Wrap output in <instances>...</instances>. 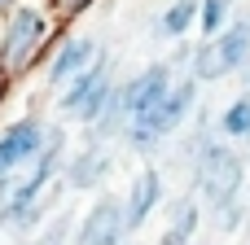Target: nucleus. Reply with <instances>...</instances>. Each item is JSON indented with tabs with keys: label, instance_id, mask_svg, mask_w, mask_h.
<instances>
[{
	"label": "nucleus",
	"instance_id": "12",
	"mask_svg": "<svg viewBox=\"0 0 250 245\" xmlns=\"http://www.w3.org/2000/svg\"><path fill=\"white\" fill-rule=\"evenodd\" d=\"M198 31V0H167L154 18V39L163 44H180Z\"/></svg>",
	"mask_w": 250,
	"mask_h": 245
},
{
	"label": "nucleus",
	"instance_id": "20",
	"mask_svg": "<svg viewBox=\"0 0 250 245\" xmlns=\"http://www.w3.org/2000/svg\"><path fill=\"white\" fill-rule=\"evenodd\" d=\"M233 79H237V83H242V92H250V57H246V66H242V70H237V75H233Z\"/></svg>",
	"mask_w": 250,
	"mask_h": 245
},
{
	"label": "nucleus",
	"instance_id": "13",
	"mask_svg": "<svg viewBox=\"0 0 250 245\" xmlns=\"http://www.w3.org/2000/svg\"><path fill=\"white\" fill-rule=\"evenodd\" d=\"M215 53H220V61H224V70H229V79L246 66V57H250V13H237L215 39Z\"/></svg>",
	"mask_w": 250,
	"mask_h": 245
},
{
	"label": "nucleus",
	"instance_id": "25",
	"mask_svg": "<svg viewBox=\"0 0 250 245\" xmlns=\"http://www.w3.org/2000/svg\"><path fill=\"white\" fill-rule=\"evenodd\" d=\"M193 245H207V241H193Z\"/></svg>",
	"mask_w": 250,
	"mask_h": 245
},
{
	"label": "nucleus",
	"instance_id": "22",
	"mask_svg": "<svg viewBox=\"0 0 250 245\" xmlns=\"http://www.w3.org/2000/svg\"><path fill=\"white\" fill-rule=\"evenodd\" d=\"M9 88H13V83H9V79L0 75V101H4V92H9Z\"/></svg>",
	"mask_w": 250,
	"mask_h": 245
},
{
	"label": "nucleus",
	"instance_id": "8",
	"mask_svg": "<svg viewBox=\"0 0 250 245\" xmlns=\"http://www.w3.org/2000/svg\"><path fill=\"white\" fill-rule=\"evenodd\" d=\"M44 127H48L44 110H26V114H18L0 127V175L26 171L35 162V153L44 145Z\"/></svg>",
	"mask_w": 250,
	"mask_h": 245
},
{
	"label": "nucleus",
	"instance_id": "18",
	"mask_svg": "<svg viewBox=\"0 0 250 245\" xmlns=\"http://www.w3.org/2000/svg\"><path fill=\"white\" fill-rule=\"evenodd\" d=\"M70 232H75V215L70 210H53L44 219V228L26 237V245H70Z\"/></svg>",
	"mask_w": 250,
	"mask_h": 245
},
{
	"label": "nucleus",
	"instance_id": "4",
	"mask_svg": "<svg viewBox=\"0 0 250 245\" xmlns=\"http://www.w3.org/2000/svg\"><path fill=\"white\" fill-rule=\"evenodd\" d=\"M114 171H119V145H101V140L79 136V145H70V153H66L62 184H66V193H88L92 197V193L110 188Z\"/></svg>",
	"mask_w": 250,
	"mask_h": 245
},
{
	"label": "nucleus",
	"instance_id": "11",
	"mask_svg": "<svg viewBox=\"0 0 250 245\" xmlns=\"http://www.w3.org/2000/svg\"><path fill=\"white\" fill-rule=\"evenodd\" d=\"M158 215H163V232H158L154 245H193L198 232L207 228V206H202L189 188L167 193V202H163Z\"/></svg>",
	"mask_w": 250,
	"mask_h": 245
},
{
	"label": "nucleus",
	"instance_id": "26",
	"mask_svg": "<svg viewBox=\"0 0 250 245\" xmlns=\"http://www.w3.org/2000/svg\"><path fill=\"white\" fill-rule=\"evenodd\" d=\"M246 202H250V193H246Z\"/></svg>",
	"mask_w": 250,
	"mask_h": 245
},
{
	"label": "nucleus",
	"instance_id": "2",
	"mask_svg": "<svg viewBox=\"0 0 250 245\" xmlns=\"http://www.w3.org/2000/svg\"><path fill=\"white\" fill-rule=\"evenodd\" d=\"M185 188L207 210H220L229 202H242L250 193V158L242 153V145H229V140L211 136L202 145V153L193 158V167L185 175Z\"/></svg>",
	"mask_w": 250,
	"mask_h": 245
},
{
	"label": "nucleus",
	"instance_id": "10",
	"mask_svg": "<svg viewBox=\"0 0 250 245\" xmlns=\"http://www.w3.org/2000/svg\"><path fill=\"white\" fill-rule=\"evenodd\" d=\"M171 83H176V70L167 66V57L145 61L136 75H123V79H119V96H123L127 123H132V118H141V114H149V110L171 92Z\"/></svg>",
	"mask_w": 250,
	"mask_h": 245
},
{
	"label": "nucleus",
	"instance_id": "17",
	"mask_svg": "<svg viewBox=\"0 0 250 245\" xmlns=\"http://www.w3.org/2000/svg\"><path fill=\"white\" fill-rule=\"evenodd\" d=\"M237 13V0H198V39H215Z\"/></svg>",
	"mask_w": 250,
	"mask_h": 245
},
{
	"label": "nucleus",
	"instance_id": "27",
	"mask_svg": "<svg viewBox=\"0 0 250 245\" xmlns=\"http://www.w3.org/2000/svg\"><path fill=\"white\" fill-rule=\"evenodd\" d=\"M246 245H250V241H246Z\"/></svg>",
	"mask_w": 250,
	"mask_h": 245
},
{
	"label": "nucleus",
	"instance_id": "19",
	"mask_svg": "<svg viewBox=\"0 0 250 245\" xmlns=\"http://www.w3.org/2000/svg\"><path fill=\"white\" fill-rule=\"evenodd\" d=\"M92 4H97V0H44V9H48L62 26H66V22H75L79 13H88Z\"/></svg>",
	"mask_w": 250,
	"mask_h": 245
},
{
	"label": "nucleus",
	"instance_id": "3",
	"mask_svg": "<svg viewBox=\"0 0 250 245\" xmlns=\"http://www.w3.org/2000/svg\"><path fill=\"white\" fill-rule=\"evenodd\" d=\"M114 83H119V57H114V48H101L88 70H79L62 92H53L57 123H66V127H88V123L105 110Z\"/></svg>",
	"mask_w": 250,
	"mask_h": 245
},
{
	"label": "nucleus",
	"instance_id": "1",
	"mask_svg": "<svg viewBox=\"0 0 250 245\" xmlns=\"http://www.w3.org/2000/svg\"><path fill=\"white\" fill-rule=\"evenodd\" d=\"M62 39V22L44 9V4H13L4 18H0V75L9 83L26 79L48 53L53 44Z\"/></svg>",
	"mask_w": 250,
	"mask_h": 245
},
{
	"label": "nucleus",
	"instance_id": "23",
	"mask_svg": "<svg viewBox=\"0 0 250 245\" xmlns=\"http://www.w3.org/2000/svg\"><path fill=\"white\" fill-rule=\"evenodd\" d=\"M123 245H149V241H141V237H127V241H123Z\"/></svg>",
	"mask_w": 250,
	"mask_h": 245
},
{
	"label": "nucleus",
	"instance_id": "14",
	"mask_svg": "<svg viewBox=\"0 0 250 245\" xmlns=\"http://www.w3.org/2000/svg\"><path fill=\"white\" fill-rule=\"evenodd\" d=\"M215 136L229 145H250V92H237L215 110Z\"/></svg>",
	"mask_w": 250,
	"mask_h": 245
},
{
	"label": "nucleus",
	"instance_id": "6",
	"mask_svg": "<svg viewBox=\"0 0 250 245\" xmlns=\"http://www.w3.org/2000/svg\"><path fill=\"white\" fill-rule=\"evenodd\" d=\"M198 105H202V88H198V79H189V75H176V83H171V92L149 110V114H141V118H132V123H141L145 132H154L163 145L171 140V136H180L189 123H193V114H198Z\"/></svg>",
	"mask_w": 250,
	"mask_h": 245
},
{
	"label": "nucleus",
	"instance_id": "15",
	"mask_svg": "<svg viewBox=\"0 0 250 245\" xmlns=\"http://www.w3.org/2000/svg\"><path fill=\"white\" fill-rule=\"evenodd\" d=\"M189 79H198V88H202V92L229 79V70H224V61H220V53H215V44H211V39H193V57H189Z\"/></svg>",
	"mask_w": 250,
	"mask_h": 245
},
{
	"label": "nucleus",
	"instance_id": "9",
	"mask_svg": "<svg viewBox=\"0 0 250 245\" xmlns=\"http://www.w3.org/2000/svg\"><path fill=\"white\" fill-rule=\"evenodd\" d=\"M167 175H163V167L158 162H141V171L127 180V188H123V215H127V232L132 237H141L145 232V224L163 210V202H167Z\"/></svg>",
	"mask_w": 250,
	"mask_h": 245
},
{
	"label": "nucleus",
	"instance_id": "16",
	"mask_svg": "<svg viewBox=\"0 0 250 245\" xmlns=\"http://www.w3.org/2000/svg\"><path fill=\"white\" fill-rule=\"evenodd\" d=\"M207 228H211L215 237H224V241L250 232V202L242 197V202H229V206H220V210H207Z\"/></svg>",
	"mask_w": 250,
	"mask_h": 245
},
{
	"label": "nucleus",
	"instance_id": "21",
	"mask_svg": "<svg viewBox=\"0 0 250 245\" xmlns=\"http://www.w3.org/2000/svg\"><path fill=\"white\" fill-rule=\"evenodd\" d=\"M13 4H22V0H0V18H4V13H9Z\"/></svg>",
	"mask_w": 250,
	"mask_h": 245
},
{
	"label": "nucleus",
	"instance_id": "7",
	"mask_svg": "<svg viewBox=\"0 0 250 245\" xmlns=\"http://www.w3.org/2000/svg\"><path fill=\"white\" fill-rule=\"evenodd\" d=\"M105 44L92 35V31H62V39L53 44V53L44 57V88L48 92H62L79 70H88L97 61Z\"/></svg>",
	"mask_w": 250,
	"mask_h": 245
},
{
	"label": "nucleus",
	"instance_id": "5",
	"mask_svg": "<svg viewBox=\"0 0 250 245\" xmlns=\"http://www.w3.org/2000/svg\"><path fill=\"white\" fill-rule=\"evenodd\" d=\"M127 237L132 232H127V215H123V193L101 188V193H92L88 210L75 215L70 245H123Z\"/></svg>",
	"mask_w": 250,
	"mask_h": 245
},
{
	"label": "nucleus",
	"instance_id": "24",
	"mask_svg": "<svg viewBox=\"0 0 250 245\" xmlns=\"http://www.w3.org/2000/svg\"><path fill=\"white\" fill-rule=\"evenodd\" d=\"M13 245H26V237H22V241H13Z\"/></svg>",
	"mask_w": 250,
	"mask_h": 245
}]
</instances>
